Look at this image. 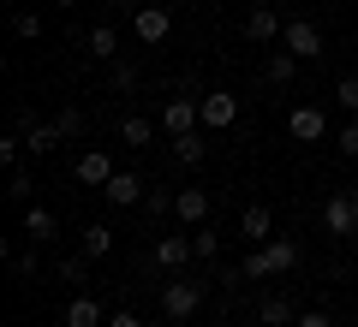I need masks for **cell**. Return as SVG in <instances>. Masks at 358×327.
<instances>
[{
  "label": "cell",
  "instance_id": "cell-1",
  "mask_svg": "<svg viewBox=\"0 0 358 327\" xmlns=\"http://www.w3.org/2000/svg\"><path fill=\"white\" fill-rule=\"evenodd\" d=\"M209 298V280H192V274H173L162 286V315L167 321H185V315H197Z\"/></svg>",
  "mask_w": 358,
  "mask_h": 327
},
{
  "label": "cell",
  "instance_id": "cell-2",
  "mask_svg": "<svg viewBox=\"0 0 358 327\" xmlns=\"http://www.w3.org/2000/svg\"><path fill=\"white\" fill-rule=\"evenodd\" d=\"M281 48L293 54V60H317V54H322V30L310 24V18H287V30H281Z\"/></svg>",
  "mask_w": 358,
  "mask_h": 327
},
{
  "label": "cell",
  "instance_id": "cell-3",
  "mask_svg": "<svg viewBox=\"0 0 358 327\" xmlns=\"http://www.w3.org/2000/svg\"><path fill=\"white\" fill-rule=\"evenodd\" d=\"M322 227H329V238H352V232H358V208H352V190H334V197L322 202Z\"/></svg>",
  "mask_w": 358,
  "mask_h": 327
},
{
  "label": "cell",
  "instance_id": "cell-4",
  "mask_svg": "<svg viewBox=\"0 0 358 327\" xmlns=\"http://www.w3.org/2000/svg\"><path fill=\"white\" fill-rule=\"evenodd\" d=\"M162 126L173 131V137H185V131H203V107H197V96H173L162 107Z\"/></svg>",
  "mask_w": 358,
  "mask_h": 327
},
{
  "label": "cell",
  "instance_id": "cell-5",
  "mask_svg": "<svg viewBox=\"0 0 358 327\" xmlns=\"http://www.w3.org/2000/svg\"><path fill=\"white\" fill-rule=\"evenodd\" d=\"M197 107H203V131H227L233 119H239V96H227V89L197 96Z\"/></svg>",
  "mask_w": 358,
  "mask_h": 327
},
{
  "label": "cell",
  "instance_id": "cell-6",
  "mask_svg": "<svg viewBox=\"0 0 358 327\" xmlns=\"http://www.w3.org/2000/svg\"><path fill=\"white\" fill-rule=\"evenodd\" d=\"M18 137H24V149L30 155H54V149H60V126H42V119L36 114H18Z\"/></svg>",
  "mask_w": 358,
  "mask_h": 327
},
{
  "label": "cell",
  "instance_id": "cell-7",
  "mask_svg": "<svg viewBox=\"0 0 358 327\" xmlns=\"http://www.w3.org/2000/svg\"><path fill=\"white\" fill-rule=\"evenodd\" d=\"M167 30H173V13H167V6H138V13H131V36L138 42H162Z\"/></svg>",
  "mask_w": 358,
  "mask_h": 327
},
{
  "label": "cell",
  "instance_id": "cell-8",
  "mask_svg": "<svg viewBox=\"0 0 358 327\" xmlns=\"http://www.w3.org/2000/svg\"><path fill=\"white\" fill-rule=\"evenodd\" d=\"M281 30H287V18L275 13V6H251V13H245V36L251 42H281Z\"/></svg>",
  "mask_w": 358,
  "mask_h": 327
},
{
  "label": "cell",
  "instance_id": "cell-9",
  "mask_svg": "<svg viewBox=\"0 0 358 327\" xmlns=\"http://www.w3.org/2000/svg\"><path fill=\"white\" fill-rule=\"evenodd\" d=\"M108 178H114V161H108V149H84V155H78V185L108 190Z\"/></svg>",
  "mask_w": 358,
  "mask_h": 327
},
{
  "label": "cell",
  "instance_id": "cell-10",
  "mask_svg": "<svg viewBox=\"0 0 358 327\" xmlns=\"http://www.w3.org/2000/svg\"><path fill=\"white\" fill-rule=\"evenodd\" d=\"M192 256H197L192 238H155L150 262H155V268H173V274H185V262H192Z\"/></svg>",
  "mask_w": 358,
  "mask_h": 327
},
{
  "label": "cell",
  "instance_id": "cell-11",
  "mask_svg": "<svg viewBox=\"0 0 358 327\" xmlns=\"http://www.w3.org/2000/svg\"><path fill=\"white\" fill-rule=\"evenodd\" d=\"M173 214H179V227H203V220H209V190L185 185V190L173 197Z\"/></svg>",
  "mask_w": 358,
  "mask_h": 327
},
{
  "label": "cell",
  "instance_id": "cell-12",
  "mask_svg": "<svg viewBox=\"0 0 358 327\" xmlns=\"http://www.w3.org/2000/svg\"><path fill=\"white\" fill-rule=\"evenodd\" d=\"M257 250H263L268 280H275V274H293V268H299V244H293V238H268V244H257Z\"/></svg>",
  "mask_w": 358,
  "mask_h": 327
},
{
  "label": "cell",
  "instance_id": "cell-13",
  "mask_svg": "<svg viewBox=\"0 0 358 327\" xmlns=\"http://www.w3.org/2000/svg\"><path fill=\"white\" fill-rule=\"evenodd\" d=\"M102 197L114 202V208H131V202H143V197H150V185H143L138 173H114V178H108V190H102Z\"/></svg>",
  "mask_w": 358,
  "mask_h": 327
},
{
  "label": "cell",
  "instance_id": "cell-14",
  "mask_svg": "<svg viewBox=\"0 0 358 327\" xmlns=\"http://www.w3.org/2000/svg\"><path fill=\"white\" fill-rule=\"evenodd\" d=\"M257 315H263V327H293V321H299V310H293V298H287V291H263Z\"/></svg>",
  "mask_w": 358,
  "mask_h": 327
},
{
  "label": "cell",
  "instance_id": "cell-15",
  "mask_svg": "<svg viewBox=\"0 0 358 327\" xmlns=\"http://www.w3.org/2000/svg\"><path fill=\"white\" fill-rule=\"evenodd\" d=\"M66 327H108V315H102V303L90 298V291H78V298L66 303Z\"/></svg>",
  "mask_w": 358,
  "mask_h": 327
},
{
  "label": "cell",
  "instance_id": "cell-16",
  "mask_svg": "<svg viewBox=\"0 0 358 327\" xmlns=\"http://www.w3.org/2000/svg\"><path fill=\"white\" fill-rule=\"evenodd\" d=\"M239 232H245V238H257V244H268V238H275V214H268L263 202H251V208L239 214Z\"/></svg>",
  "mask_w": 358,
  "mask_h": 327
},
{
  "label": "cell",
  "instance_id": "cell-17",
  "mask_svg": "<svg viewBox=\"0 0 358 327\" xmlns=\"http://www.w3.org/2000/svg\"><path fill=\"white\" fill-rule=\"evenodd\" d=\"M84 54H90V60H120V30L114 24H96L84 36Z\"/></svg>",
  "mask_w": 358,
  "mask_h": 327
},
{
  "label": "cell",
  "instance_id": "cell-18",
  "mask_svg": "<svg viewBox=\"0 0 358 327\" xmlns=\"http://www.w3.org/2000/svg\"><path fill=\"white\" fill-rule=\"evenodd\" d=\"M54 232H60V220H54V208H42V202H30V208H24V238L48 244Z\"/></svg>",
  "mask_w": 358,
  "mask_h": 327
},
{
  "label": "cell",
  "instance_id": "cell-19",
  "mask_svg": "<svg viewBox=\"0 0 358 327\" xmlns=\"http://www.w3.org/2000/svg\"><path fill=\"white\" fill-rule=\"evenodd\" d=\"M287 131H293L299 143H322V107H293Z\"/></svg>",
  "mask_w": 358,
  "mask_h": 327
},
{
  "label": "cell",
  "instance_id": "cell-20",
  "mask_svg": "<svg viewBox=\"0 0 358 327\" xmlns=\"http://www.w3.org/2000/svg\"><path fill=\"white\" fill-rule=\"evenodd\" d=\"M263 77H268V84H275V89H281V84H293V77H299V60H293V54H287V48H275V54H268V60H263Z\"/></svg>",
  "mask_w": 358,
  "mask_h": 327
},
{
  "label": "cell",
  "instance_id": "cell-21",
  "mask_svg": "<svg viewBox=\"0 0 358 327\" xmlns=\"http://www.w3.org/2000/svg\"><path fill=\"white\" fill-rule=\"evenodd\" d=\"M173 155H179V167H197L209 155V143H203V131H185V137H173Z\"/></svg>",
  "mask_w": 358,
  "mask_h": 327
},
{
  "label": "cell",
  "instance_id": "cell-22",
  "mask_svg": "<svg viewBox=\"0 0 358 327\" xmlns=\"http://www.w3.org/2000/svg\"><path fill=\"white\" fill-rule=\"evenodd\" d=\"M6 197H13L18 208H30V197H36V185H30V173H24V167H13V173H6Z\"/></svg>",
  "mask_w": 358,
  "mask_h": 327
},
{
  "label": "cell",
  "instance_id": "cell-23",
  "mask_svg": "<svg viewBox=\"0 0 358 327\" xmlns=\"http://www.w3.org/2000/svg\"><path fill=\"white\" fill-rule=\"evenodd\" d=\"M108 250H114V232H108V227H84V256H90V262L108 256Z\"/></svg>",
  "mask_w": 358,
  "mask_h": 327
},
{
  "label": "cell",
  "instance_id": "cell-24",
  "mask_svg": "<svg viewBox=\"0 0 358 327\" xmlns=\"http://www.w3.org/2000/svg\"><path fill=\"white\" fill-rule=\"evenodd\" d=\"M192 244H197V262H215V256H221V232L215 227H197Z\"/></svg>",
  "mask_w": 358,
  "mask_h": 327
},
{
  "label": "cell",
  "instance_id": "cell-25",
  "mask_svg": "<svg viewBox=\"0 0 358 327\" xmlns=\"http://www.w3.org/2000/svg\"><path fill=\"white\" fill-rule=\"evenodd\" d=\"M120 143H131V149H143V143H150V119L126 114V126H120Z\"/></svg>",
  "mask_w": 358,
  "mask_h": 327
},
{
  "label": "cell",
  "instance_id": "cell-26",
  "mask_svg": "<svg viewBox=\"0 0 358 327\" xmlns=\"http://www.w3.org/2000/svg\"><path fill=\"white\" fill-rule=\"evenodd\" d=\"M334 101H341L346 114H352V119H358V72H346V77H341V84H334Z\"/></svg>",
  "mask_w": 358,
  "mask_h": 327
},
{
  "label": "cell",
  "instance_id": "cell-27",
  "mask_svg": "<svg viewBox=\"0 0 358 327\" xmlns=\"http://www.w3.org/2000/svg\"><path fill=\"white\" fill-rule=\"evenodd\" d=\"M54 126H60V137L72 143L78 131H84V107H60V114H54Z\"/></svg>",
  "mask_w": 358,
  "mask_h": 327
},
{
  "label": "cell",
  "instance_id": "cell-28",
  "mask_svg": "<svg viewBox=\"0 0 358 327\" xmlns=\"http://www.w3.org/2000/svg\"><path fill=\"white\" fill-rule=\"evenodd\" d=\"M173 197H179V190H150V197H143V214H150V220L173 214Z\"/></svg>",
  "mask_w": 358,
  "mask_h": 327
},
{
  "label": "cell",
  "instance_id": "cell-29",
  "mask_svg": "<svg viewBox=\"0 0 358 327\" xmlns=\"http://www.w3.org/2000/svg\"><path fill=\"white\" fill-rule=\"evenodd\" d=\"M13 36H42V13H13Z\"/></svg>",
  "mask_w": 358,
  "mask_h": 327
},
{
  "label": "cell",
  "instance_id": "cell-30",
  "mask_svg": "<svg viewBox=\"0 0 358 327\" xmlns=\"http://www.w3.org/2000/svg\"><path fill=\"white\" fill-rule=\"evenodd\" d=\"M18 149H24V137H18V131H13V137H0V167H6V173L18 167Z\"/></svg>",
  "mask_w": 358,
  "mask_h": 327
},
{
  "label": "cell",
  "instance_id": "cell-31",
  "mask_svg": "<svg viewBox=\"0 0 358 327\" xmlns=\"http://www.w3.org/2000/svg\"><path fill=\"white\" fill-rule=\"evenodd\" d=\"M114 89H138V66L131 60H114Z\"/></svg>",
  "mask_w": 358,
  "mask_h": 327
},
{
  "label": "cell",
  "instance_id": "cell-32",
  "mask_svg": "<svg viewBox=\"0 0 358 327\" xmlns=\"http://www.w3.org/2000/svg\"><path fill=\"white\" fill-rule=\"evenodd\" d=\"M334 149H341V155H358V119H346V126H341V137H334Z\"/></svg>",
  "mask_w": 358,
  "mask_h": 327
},
{
  "label": "cell",
  "instance_id": "cell-33",
  "mask_svg": "<svg viewBox=\"0 0 358 327\" xmlns=\"http://www.w3.org/2000/svg\"><path fill=\"white\" fill-rule=\"evenodd\" d=\"M84 262H90V256H66V262H60V280H72V286H78V280H84Z\"/></svg>",
  "mask_w": 358,
  "mask_h": 327
},
{
  "label": "cell",
  "instance_id": "cell-34",
  "mask_svg": "<svg viewBox=\"0 0 358 327\" xmlns=\"http://www.w3.org/2000/svg\"><path fill=\"white\" fill-rule=\"evenodd\" d=\"M239 268H245V280H268V268H263V250H251Z\"/></svg>",
  "mask_w": 358,
  "mask_h": 327
},
{
  "label": "cell",
  "instance_id": "cell-35",
  "mask_svg": "<svg viewBox=\"0 0 358 327\" xmlns=\"http://www.w3.org/2000/svg\"><path fill=\"white\" fill-rule=\"evenodd\" d=\"M13 268H18V280H30V274H36V250H24V256H13Z\"/></svg>",
  "mask_w": 358,
  "mask_h": 327
},
{
  "label": "cell",
  "instance_id": "cell-36",
  "mask_svg": "<svg viewBox=\"0 0 358 327\" xmlns=\"http://www.w3.org/2000/svg\"><path fill=\"white\" fill-rule=\"evenodd\" d=\"M293 327H334V321H329V315H322V310H305V315H299Z\"/></svg>",
  "mask_w": 358,
  "mask_h": 327
},
{
  "label": "cell",
  "instance_id": "cell-37",
  "mask_svg": "<svg viewBox=\"0 0 358 327\" xmlns=\"http://www.w3.org/2000/svg\"><path fill=\"white\" fill-rule=\"evenodd\" d=\"M108 327H143V321H138L131 310H120V315H108Z\"/></svg>",
  "mask_w": 358,
  "mask_h": 327
},
{
  "label": "cell",
  "instance_id": "cell-38",
  "mask_svg": "<svg viewBox=\"0 0 358 327\" xmlns=\"http://www.w3.org/2000/svg\"><path fill=\"white\" fill-rule=\"evenodd\" d=\"M120 6H131V13H138V6H150V0H120Z\"/></svg>",
  "mask_w": 358,
  "mask_h": 327
},
{
  "label": "cell",
  "instance_id": "cell-39",
  "mask_svg": "<svg viewBox=\"0 0 358 327\" xmlns=\"http://www.w3.org/2000/svg\"><path fill=\"white\" fill-rule=\"evenodd\" d=\"M54 6H78V0H54Z\"/></svg>",
  "mask_w": 358,
  "mask_h": 327
},
{
  "label": "cell",
  "instance_id": "cell-40",
  "mask_svg": "<svg viewBox=\"0 0 358 327\" xmlns=\"http://www.w3.org/2000/svg\"><path fill=\"white\" fill-rule=\"evenodd\" d=\"M352 208H358V190H352Z\"/></svg>",
  "mask_w": 358,
  "mask_h": 327
}]
</instances>
